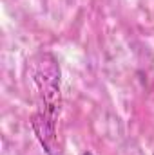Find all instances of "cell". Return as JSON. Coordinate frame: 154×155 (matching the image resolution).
<instances>
[{
    "mask_svg": "<svg viewBox=\"0 0 154 155\" xmlns=\"http://www.w3.org/2000/svg\"><path fill=\"white\" fill-rule=\"evenodd\" d=\"M83 155H93V153H91V152H85V153H83Z\"/></svg>",
    "mask_w": 154,
    "mask_h": 155,
    "instance_id": "obj_1",
    "label": "cell"
}]
</instances>
